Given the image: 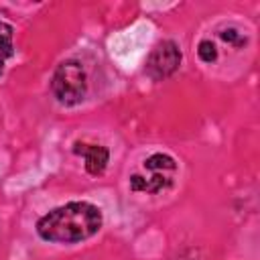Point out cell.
Instances as JSON below:
<instances>
[{"instance_id": "1", "label": "cell", "mask_w": 260, "mask_h": 260, "mask_svg": "<svg viewBox=\"0 0 260 260\" xmlns=\"http://www.w3.org/2000/svg\"><path fill=\"white\" fill-rule=\"evenodd\" d=\"M102 209L89 201H71L51 209L37 221V234L45 242L77 244L102 228Z\"/></svg>"}, {"instance_id": "2", "label": "cell", "mask_w": 260, "mask_h": 260, "mask_svg": "<svg viewBox=\"0 0 260 260\" xmlns=\"http://www.w3.org/2000/svg\"><path fill=\"white\" fill-rule=\"evenodd\" d=\"M51 91L55 100L63 106H75L83 102L87 91V77L77 61H63L57 65L53 79H51Z\"/></svg>"}, {"instance_id": "3", "label": "cell", "mask_w": 260, "mask_h": 260, "mask_svg": "<svg viewBox=\"0 0 260 260\" xmlns=\"http://www.w3.org/2000/svg\"><path fill=\"white\" fill-rule=\"evenodd\" d=\"M181 65V51L175 41H162L158 43L148 59H146V71L152 79H165L173 75Z\"/></svg>"}, {"instance_id": "4", "label": "cell", "mask_w": 260, "mask_h": 260, "mask_svg": "<svg viewBox=\"0 0 260 260\" xmlns=\"http://www.w3.org/2000/svg\"><path fill=\"white\" fill-rule=\"evenodd\" d=\"M73 152L75 154H81L85 158V171L93 177L102 175L106 165H108V158H110V152L106 146L102 144H85V142H75L73 144Z\"/></svg>"}, {"instance_id": "5", "label": "cell", "mask_w": 260, "mask_h": 260, "mask_svg": "<svg viewBox=\"0 0 260 260\" xmlns=\"http://www.w3.org/2000/svg\"><path fill=\"white\" fill-rule=\"evenodd\" d=\"M171 185V179H167L165 175H154V177H150V179H144V177H140V175H132L130 177V187H132V191H146V193H158V191H162L165 187H169Z\"/></svg>"}, {"instance_id": "6", "label": "cell", "mask_w": 260, "mask_h": 260, "mask_svg": "<svg viewBox=\"0 0 260 260\" xmlns=\"http://www.w3.org/2000/svg\"><path fill=\"white\" fill-rule=\"evenodd\" d=\"M14 55V45H12V26L8 22L0 20V73L4 71L6 61Z\"/></svg>"}, {"instance_id": "7", "label": "cell", "mask_w": 260, "mask_h": 260, "mask_svg": "<svg viewBox=\"0 0 260 260\" xmlns=\"http://www.w3.org/2000/svg\"><path fill=\"white\" fill-rule=\"evenodd\" d=\"M144 167L148 169V171H175L177 169V162H175V158L173 156H169V154H152V156H148L146 160H144Z\"/></svg>"}, {"instance_id": "8", "label": "cell", "mask_w": 260, "mask_h": 260, "mask_svg": "<svg viewBox=\"0 0 260 260\" xmlns=\"http://www.w3.org/2000/svg\"><path fill=\"white\" fill-rule=\"evenodd\" d=\"M197 55H199V59L201 61H205V63H211V61H215L217 59V49H215V45L211 43V41H201L199 43V47H197Z\"/></svg>"}]
</instances>
